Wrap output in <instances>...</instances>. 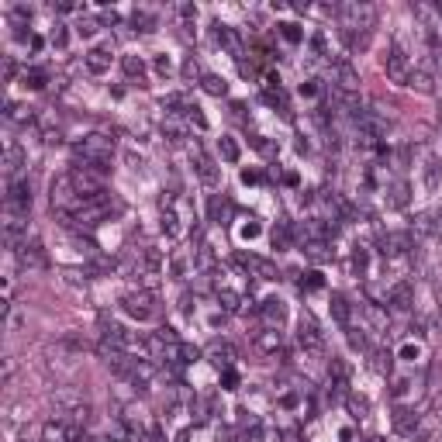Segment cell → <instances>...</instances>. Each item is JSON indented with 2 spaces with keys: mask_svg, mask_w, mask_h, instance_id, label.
<instances>
[{
  "mask_svg": "<svg viewBox=\"0 0 442 442\" xmlns=\"http://www.w3.org/2000/svg\"><path fill=\"white\" fill-rule=\"evenodd\" d=\"M339 21H342V32H353V35H370V28L377 25V7L373 4H339L335 7Z\"/></svg>",
  "mask_w": 442,
  "mask_h": 442,
  "instance_id": "cell-1",
  "label": "cell"
},
{
  "mask_svg": "<svg viewBox=\"0 0 442 442\" xmlns=\"http://www.w3.org/2000/svg\"><path fill=\"white\" fill-rule=\"evenodd\" d=\"M218 149H221V160L225 162H239V145H235V138H228V135H225V138H221V142H218Z\"/></svg>",
  "mask_w": 442,
  "mask_h": 442,
  "instance_id": "cell-20",
  "label": "cell"
},
{
  "mask_svg": "<svg viewBox=\"0 0 442 442\" xmlns=\"http://www.w3.org/2000/svg\"><path fill=\"white\" fill-rule=\"evenodd\" d=\"M52 45H59V48L66 45V32H63V25H56V28H52Z\"/></svg>",
  "mask_w": 442,
  "mask_h": 442,
  "instance_id": "cell-35",
  "label": "cell"
},
{
  "mask_svg": "<svg viewBox=\"0 0 442 442\" xmlns=\"http://www.w3.org/2000/svg\"><path fill=\"white\" fill-rule=\"evenodd\" d=\"M439 124H442V100H439Z\"/></svg>",
  "mask_w": 442,
  "mask_h": 442,
  "instance_id": "cell-40",
  "label": "cell"
},
{
  "mask_svg": "<svg viewBox=\"0 0 442 442\" xmlns=\"http://www.w3.org/2000/svg\"><path fill=\"white\" fill-rule=\"evenodd\" d=\"M408 86H411V90H418V93H432V73H429V70H418V73H411Z\"/></svg>",
  "mask_w": 442,
  "mask_h": 442,
  "instance_id": "cell-16",
  "label": "cell"
},
{
  "mask_svg": "<svg viewBox=\"0 0 442 442\" xmlns=\"http://www.w3.org/2000/svg\"><path fill=\"white\" fill-rule=\"evenodd\" d=\"M335 80H339V93H356V90H360V73H356L349 63H339V66H335Z\"/></svg>",
  "mask_w": 442,
  "mask_h": 442,
  "instance_id": "cell-9",
  "label": "cell"
},
{
  "mask_svg": "<svg viewBox=\"0 0 442 442\" xmlns=\"http://www.w3.org/2000/svg\"><path fill=\"white\" fill-rule=\"evenodd\" d=\"M7 211H14V214L32 211V183L28 180H11L7 183Z\"/></svg>",
  "mask_w": 442,
  "mask_h": 442,
  "instance_id": "cell-5",
  "label": "cell"
},
{
  "mask_svg": "<svg viewBox=\"0 0 442 442\" xmlns=\"http://www.w3.org/2000/svg\"><path fill=\"white\" fill-rule=\"evenodd\" d=\"M121 304H124V311L128 315H135V318H149L152 315V304H156V297H152V290H128L124 297H121Z\"/></svg>",
  "mask_w": 442,
  "mask_h": 442,
  "instance_id": "cell-6",
  "label": "cell"
},
{
  "mask_svg": "<svg viewBox=\"0 0 442 442\" xmlns=\"http://www.w3.org/2000/svg\"><path fill=\"white\" fill-rule=\"evenodd\" d=\"M83 66H86L93 77L108 73V70H111V48H108V45H93V48L83 56Z\"/></svg>",
  "mask_w": 442,
  "mask_h": 442,
  "instance_id": "cell-8",
  "label": "cell"
},
{
  "mask_svg": "<svg viewBox=\"0 0 442 442\" xmlns=\"http://www.w3.org/2000/svg\"><path fill=\"white\" fill-rule=\"evenodd\" d=\"M173 11H176L180 21H194V18H197V7H194V4H176Z\"/></svg>",
  "mask_w": 442,
  "mask_h": 442,
  "instance_id": "cell-27",
  "label": "cell"
},
{
  "mask_svg": "<svg viewBox=\"0 0 442 442\" xmlns=\"http://www.w3.org/2000/svg\"><path fill=\"white\" fill-rule=\"evenodd\" d=\"M124 160H128V166H131V169H142V156H138V152H135V149H128V152H124Z\"/></svg>",
  "mask_w": 442,
  "mask_h": 442,
  "instance_id": "cell-33",
  "label": "cell"
},
{
  "mask_svg": "<svg viewBox=\"0 0 442 442\" xmlns=\"http://www.w3.org/2000/svg\"><path fill=\"white\" fill-rule=\"evenodd\" d=\"M52 404H56V418H66V422H73V425H86L90 422V415H93V408H90V401L83 398V394H77V391H56L52 394Z\"/></svg>",
  "mask_w": 442,
  "mask_h": 442,
  "instance_id": "cell-2",
  "label": "cell"
},
{
  "mask_svg": "<svg viewBox=\"0 0 442 442\" xmlns=\"http://www.w3.org/2000/svg\"><path fill=\"white\" fill-rule=\"evenodd\" d=\"M249 266H252L263 280H277V266H273V263H266V259H249Z\"/></svg>",
  "mask_w": 442,
  "mask_h": 442,
  "instance_id": "cell-22",
  "label": "cell"
},
{
  "mask_svg": "<svg viewBox=\"0 0 442 442\" xmlns=\"http://www.w3.org/2000/svg\"><path fill=\"white\" fill-rule=\"evenodd\" d=\"M201 83H204V90H207L211 97H225V93H228V83L221 80V77H214V73H207Z\"/></svg>",
  "mask_w": 442,
  "mask_h": 442,
  "instance_id": "cell-19",
  "label": "cell"
},
{
  "mask_svg": "<svg viewBox=\"0 0 442 442\" xmlns=\"http://www.w3.org/2000/svg\"><path fill=\"white\" fill-rule=\"evenodd\" d=\"M366 315H370V322L377 325V328H387V315H384L377 304H370V308H366Z\"/></svg>",
  "mask_w": 442,
  "mask_h": 442,
  "instance_id": "cell-28",
  "label": "cell"
},
{
  "mask_svg": "<svg viewBox=\"0 0 442 442\" xmlns=\"http://www.w3.org/2000/svg\"><path fill=\"white\" fill-rule=\"evenodd\" d=\"M297 339H301V346H304L308 353H325V339H322V332H318V325H315L311 315L301 318V332H297Z\"/></svg>",
  "mask_w": 442,
  "mask_h": 442,
  "instance_id": "cell-7",
  "label": "cell"
},
{
  "mask_svg": "<svg viewBox=\"0 0 442 442\" xmlns=\"http://www.w3.org/2000/svg\"><path fill=\"white\" fill-rule=\"evenodd\" d=\"M394 429L404 432V436H415L418 429H422V415L418 411H398V418H394Z\"/></svg>",
  "mask_w": 442,
  "mask_h": 442,
  "instance_id": "cell-13",
  "label": "cell"
},
{
  "mask_svg": "<svg viewBox=\"0 0 442 442\" xmlns=\"http://www.w3.org/2000/svg\"><path fill=\"white\" fill-rule=\"evenodd\" d=\"M25 80H32V86H45V73H41V70H32V73H25Z\"/></svg>",
  "mask_w": 442,
  "mask_h": 442,
  "instance_id": "cell-34",
  "label": "cell"
},
{
  "mask_svg": "<svg viewBox=\"0 0 442 442\" xmlns=\"http://www.w3.org/2000/svg\"><path fill=\"white\" fill-rule=\"evenodd\" d=\"M197 176H201V183H207V187H218V169H214V162L204 156L201 149H197Z\"/></svg>",
  "mask_w": 442,
  "mask_h": 442,
  "instance_id": "cell-14",
  "label": "cell"
},
{
  "mask_svg": "<svg viewBox=\"0 0 442 442\" xmlns=\"http://www.w3.org/2000/svg\"><path fill=\"white\" fill-rule=\"evenodd\" d=\"M256 346H259L263 353H277V349H283V335L273 332V328H266V332L256 335Z\"/></svg>",
  "mask_w": 442,
  "mask_h": 442,
  "instance_id": "cell-15",
  "label": "cell"
},
{
  "mask_svg": "<svg viewBox=\"0 0 442 442\" xmlns=\"http://www.w3.org/2000/svg\"><path fill=\"white\" fill-rule=\"evenodd\" d=\"M111 152H115V138L104 135V131H93V135H86L80 145H77V162H86V166H93V162H111Z\"/></svg>",
  "mask_w": 442,
  "mask_h": 442,
  "instance_id": "cell-3",
  "label": "cell"
},
{
  "mask_svg": "<svg viewBox=\"0 0 442 442\" xmlns=\"http://www.w3.org/2000/svg\"><path fill=\"white\" fill-rule=\"evenodd\" d=\"M439 187V162H429V190Z\"/></svg>",
  "mask_w": 442,
  "mask_h": 442,
  "instance_id": "cell-31",
  "label": "cell"
},
{
  "mask_svg": "<svg viewBox=\"0 0 442 442\" xmlns=\"http://www.w3.org/2000/svg\"><path fill=\"white\" fill-rule=\"evenodd\" d=\"M21 442H28V439H21Z\"/></svg>",
  "mask_w": 442,
  "mask_h": 442,
  "instance_id": "cell-41",
  "label": "cell"
},
{
  "mask_svg": "<svg viewBox=\"0 0 442 442\" xmlns=\"http://www.w3.org/2000/svg\"><path fill=\"white\" fill-rule=\"evenodd\" d=\"M93 32H97L93 21H80V35H93Z\"/></svg>",
  "mask_w": 442,
  "mask_h": 442,
  "instance_id": "cell-38",
  "label": "cell"
},
{
  "mask_svg": "<svg viewBox=\"0 0 442 442\" xmlns=\"http://www.w3.org/2000/svg\"><path fill=\"white\" fill-rule=\"evenodd\" d=\"M21 166H25V152H21L14 142H7V156H4V169H7V176H11V180H18Z\"/></svg>",
  "mask_w": 442,
  "mask_h": 442,
  "instance_id": "cell-11",
  "label": "cell"
},
{
  "mask_svg": "<svg viewBox=\"0 0 442 442\" xmlns=\"http://www.w3.org/2000/svg\"><path fill=\"white\" fill-rule=\"evenodd\" d=\"M41 142H45V145H59V142H63V131H59V128L41 124Z\"/></svg>",
  "mask_w": 442,
  "mask_h": 442,
  "instance_id": "cell-26",
  "label": "cell"
},
{
  "mask_svg": "<svg viewBox=\"0 0 442 442\" xmlns=\"http://www.w3.org/2000/svg\"><path fill=\"white\" fill-rule=\"evenodd\" d=\"M308 256H311L315 263H325V259H328L332 252L325 249V242H308Z\"/></svg>",
  "mask_w": 442,
  "mask_h": 442,
  "instance_id": "cell-25",
  "label": "cell"
},
{
  "mask_svg": "<svg viewBox=\"0 0 442 442\" xmlns=\"http://www.w3.org/2000/svg\"><path fill=\"white\" fill-rule=\"evenodd\" d=\"M384 73H387L394 83L408 86V80H411V70H408V56L401 52V41H394V45L387 48V56H384Z\"/></svg>",
  "mask_w": 442,
  "mask_h": 442,
  "instance_id": "cell-4",
  "label": "cell"
},
{
  "mask_svg": "<svg viewBox=\"0 0 442 442\" xmlns=\"http://www.w3.org/2000/svg\"><path fill=\"white\" fill-rule=\"evenodd\" d=\"M156 70H160V73H169V59H166V56L156 59Z\"/></svg>",
  "mask_w": 442,
  "mask_h": 442,
  "instance_id": "cell-39",
  "label": "cell"
},
{
  "mask_svg": "<svg viewBox=\"0 0 442 442\" xmlns=\"http://www.w3.org/2000/svg\"><path fill=\"white\" fill-rule=\"evenodd\" d=\"M266 315L280 322V318H283V308H280V301H266Z\"/></svg>",
  "mask_w": 442,
  "mask_h": 442,
  "instance_id": "cell-32",
  "label": "cell"
},
{
  "mask_svg": "<svg viewBox=\"0 0 442 442\" xmlns=\"http://www.w3.org/2000/svg\"><path fill=\"white\" fill-rule=\"evenodd\" d=\"M121 66H124V73H128V77H145V63H142V59H135V56H124V59H121Z\"/></svg>",
  "mask_w": 442,
  "mask_h": 442,
  "instance_id": "cell-23",
  "label": "cell"
},
{
  "mask_svg": "<svg viewBox=\"0 0 442 442\" xmlns=\"http://www.w3.org/2000/svg\"><path fill=\"white\" fill-rule=\"evenodd\" d=\"M207 360L214 363V366H228V363L235 360V349L228 342H211L207 346Z\"/></svg>",
  "mask_w": 442,
  "mask_h": 442,
  "instance_id": "cell-12",
  "label": "cell"
},
{
  "mask_svg": "<svg viewBox=\"0 0 442 442\" xmlns=\"http://www.w3.org/2000/svg\"><path fill=\"white\" fill-rule=\"evenodd\" d=\"M332 311H335V318H339V325L342 328H349V304H346V297H332Z\"/></svg>",
  "mask_w": 442,
  "mask_h": 442,
  "instance_id": "cell-21",
  "label": "cell"
},
{
  "mask_svg": "<svg viewBox=\"0 0 442 442\" xmlns=\"http://www.w3.org/2000/svg\"><path fill=\"white\" fill-rule=\"evenodd\" d=\"M404 201H408V187L398 183V187H394V204H404Z\"/></svg>",
  "mask_w": 442,
  "mask_h": 442,
  "instance_id": "cell-37",
  "label": "cell"
},
{
  "mask_svg": "<svg viewBox=\"0 0 442 442\" xmlns=\"http://www.w3.org/2000/svg\"><path fill=\"white\" fill-rule=\"evenodd\" d=\"M218 301H221L225 311H242V297L232 290V287H221V290H218Z\"/></svg>",
  "mask_w": 442,
  "mask_h": 442,
  "instance_id": "cell-18",
  "label": "cell"
},
{
  "mask_svg": "<svg viewBox=\"0 0 442 442\" xmlns=\"http://www.w3.org/2000/svg\"><path fill=\"white\" fill-rule=\"evenodd\" d=\"M14 370H18V363H14V356H7V360H4V380H11Z\"/></svg>",
  "mask_w": 442,
  "mask_h": 442,
  "instance_id": "cell-36",
  "label": "cell"
},
{
  "mask_svg": "<svg viewBox=\"0 0 442 442\" xmlns=\"http://www.w3.org/2000/svg\"><path fill=\"white\" fill-rule=\"evenodd\" d=\"M18 256H21V263H25L28 270H41V266H45V252H41L39 242H32V245L21 242V245H18Z\"/></svg>",
  "mask_w": 442,
  "mask_h": 442,
  "instance_id": "cell-10",
  "label": "cell"
},
{
  "mask_svg": "<svg viewBox=\"0 0 442 442\" xmlns=\"http://www.w3.org/2000/svg\"><path fill=\"white\" fill-rule=\"evenodd\" d=\"M4 115H7V121H18V124H32V121H35L32 108H18V104H11V100H7V111H4Z\"/></svg>",
  "mask_w": 442,
  "mask_h": 442,
  "instance_id": "cell-17",
  "label": "cell"
},
{
  "mask_svg": "<svg viewBox=\"0 0 442 442\" xmlns=\"http://www.w3.org/2000/svg\"><path fill=\"white\" fill-rule=\"evenodd\" d=\"M162 131H166V135H169V142H180V135H183V131H180V124H176V121H169V124H162Z\"/></svg>",
  "mask_w": 442,
  "mask_h": 442,
  "instance_id": "cell-30",
  "label": "cell"
},
{
  "mask_svg": "<svg viewBox=\"0 0 442 442\" xmlns=\"http://www.w3.org/2000/svg\"><path fill=\"white\" fill-rule=\"evenodd\" d=\"M4 318H7V332H18V328L25 325V315H21V311H18L14 304L7 308V315H4Z\"/></svg>",
  "mask_w": 442,
  "mask_h": 442,
  "instance_id": "cell-24",
  "label": "cell"
},
{
  "mask_svg": "<svg viewBox=\"0 0 442 442\" xmlns=\"http://www.w3.org/2000/svg\"><path fill=\"white\" fill-rule=\"evenodd\" d=\"M187 115H190V121H194V124H197L201 131H204V128H207V118H204V115H201V108H187Z\"/></svg>",
  "mask_w": 442,
  "mask_h": 442,
  "instance_id": "cell-29",
  "label": "cell"
}]
</instances>
